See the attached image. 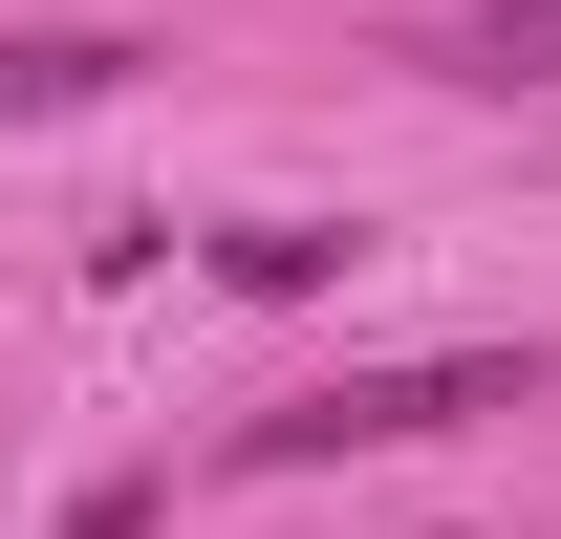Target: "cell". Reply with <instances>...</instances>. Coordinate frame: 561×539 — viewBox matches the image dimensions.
I'll return each instance as SVG.
<instances>
[{"label":"cell","mask_w":561,"mask_h":539,"mask_svg":"<svg viewBox=\"0 0 561 539\" xmlns=\"http://www.w3.org/2000/svg\"><path fill=\"white\" fill-rule=\"evenodd\" d=\"M540 389V345H454V367H346V389H280L238 432V474H324V454H432V432H476V410Z\"/></svg>","instance_id":"6da1fadb"},{"label":"cell","mask_w":561,"mask_h":539,"mask_svg":"<svg viewBox=\"0 0 561 539\" xmlns=\"http://www.w3.org/2000/svg\"><path fill=\"white\" fill-rule=\"evenodd\" d=\"M130 66L151 44H108V22H22V44H0V130H66V108H108Z\"/></svg>","instance_id":"7a4b0ae2"},{"label":"cell","mask_w":561,"mask_h":539,"mask_svg":"<svg viewBox=\"0 0 561 539\" xmlns=\"http://www.w3.org/2000/svg\"><path fill=\"white\" fill-rule=\"evenodd\" d=\"M432 66H454V87H561V0H476V22H432Z\"/></svg>","instance_id":"3957f363"},{"label":"cell","mask_w":561,"mask_h":539,"mask_svg":"<svg viewBox=\"0 0 561 539\" xmlns=\"http://www.w3.org/2000/svg\"><path fill=\"white\" fill-rule=\"evenodd\" d=\"M346 260V238H324V216H238V238H216V280H238V302H302V280Z\"/></svg>","instance_id":"277c9868"}]
</instances>
